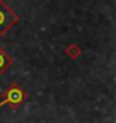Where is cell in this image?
Wrapping results in <instances>:
<instances>
[{
	"label": "cell",
	"instance_id": "3",
	"mask_svg": "<svg viewBox=\"0 0 116 123\" xmlns=\"http://www.w3.org/2000/svg\"><path fill=\"white\" fill-rule=\"evenodd\" d=\"M10 65H12V58L9 56V53L2 48V46H0V75H2Z\"/></svg>",
	"mask_w": 116,
	"mask_h": 123
},
{
	"label": "cell",
	"instance_id": "1",
	"mask_svg": "<svg viewBox=\"0 0 116 123\" xmlns=\"http://www.w3.org/2000/svg\"><path fill=\"white\" fill-rule=\"evenodd\" d=\"M26 99H27L26 91H24L19 84L14 82V84H10L9 89L4 92V98H2V101H0V108L5 106V104H9V106H12V108H19Z\"/></svg>",
	"mask_w": 116,
	"mask_h": 123
},
{
	"label": "cell",
	"instance_id": "2",
	"mask_svg": "<svg viewBox=\"0 0 116 123\" xmlns=\"http://www.w3.org/2000/svg\"><path fill=\"white\" fill-rule=\"evenodd\" d=\"M17 21H19L17 14L12 9H9L2 0H0V38H2Z\"/></svg>",
	"mask_w": 116,
	"mask_h": 123
}]
</instances>
